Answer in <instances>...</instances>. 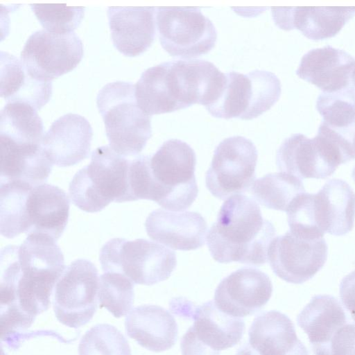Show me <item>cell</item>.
<instances>
[{"label":"cell","instance_id":"cell-17","mask_svg":"<svg viewBox=\"0 0 355 355\" xmlns=\"http://www.w3.org/2000/svg\"><path fill=\"white\" fill-rule=\"evenodd\" d=\"M92 128L83 116L67 114L58 118L43 137L42 145L53 164L75 165L89 154Z\"/></svg>","mask_w":355,"mask_h":355},{"label":"cell","instance_id":"cell-9","mask_svg":"<svg viewBox=\"0 0 355 355\" xmlns=\"http://www.w3.org/2000/svg\"><path fill=\"white\" fill-rule=\"evenodd\" d=\"M258 157L253 142L244 137L223 139L216 147L206 172V187L217 198L225 200L248 191L255 181Z\"/></svg>","mask_w":355,"mask_h":355},{"label":"cell","instance_id":"cell-31","mask_svg":"<svg viewBox=\"0 0 355 355\" xmlns=\"http://www.w3.org/2000/svg\"><path fill=\"white\" fill-rule=\"evenodd\" d=\"M316 108L323 122L342 132L355 134V87L352 83L346 88L333 93H321Z\"/></svg>","mask_w":355,"mask_h":355},{"label":"cell","instance_id":"cell-14","mask_svg":"<svg viewBox=\"0 0 355 355\" xmlns=\"http://www.w3.org/2000/svg\"><path fill=\"white\" fill-rule=\"evenodd\" d=\"M272 293V284L266 273L254 268H242L220 282L214 303L223 313L241 318L262 308Z\"/></svg>","mask_w":355,"mask_h":355},{"label":"cell","instance_id":"cell-2","mask_svg":"<svg viewBox=\"0 0 355 355\" xmlns=\"http://www.w3.org/2000/svg\"><path fill=\"white\" fill-rule=\"evenodd\" d=\"M275 236L273 225L263 218L258 204L237 194L223 202L206 241L211 257L219 263L261 266L267 262Z\"/></svg>","mask_w":355,"mask_h":355},{"label":"cell","instance_id":"cell-6","mask_svg":"<svg viewBox=\"0 0 355 355\" xmlns=\"http://www.w3.org/2000/svg\"><path fill=\"white\" fill-rule=\"evenodd\" d=\"M99 260L104 272H119L146 286L167 279L177 265L173 250L144 239H112L102 247Z\"/></svg>","mask_w":355,"mask_h":355},{"label":"cell","instance_id":"cell-32","mask_svg":"<svg viewBox=\"0 0 355 355\" xmlns=\"http://www.w3.org/2000/svg\"><path fill=\"white\" fill-rule=\"evenodd\" d=\"M34 187L21 182L0 183V232L12 239L22 232L23 206Z\"/></svg>","mask_w":355,"mask_h":355},{"label":"cell","instance_id":"cell-10","mask_svg":"<svg viewBox=\"0 0 355 355\" xmlns=\"http://www.w3.org/2000/svg\"><path fill=\"white\" fill-rule=\"evenodd\" d=\"M99 277L90 261L80 259L68 265L54 288L53 310L65 326L78 328L92 320L98 306Z\"/></svg>","mask_w":355,"mask_h":355},{"label":"cell","instance_id":"cell-26","mask_svg":"<svg viewBox=\"0 0 355 355\" xmlns=\"http://www.w3.org/2000/svg\"><path fill=\"white\" fill-rule=\"evenodd\" d=\"M297 322L307 334L312 350L315 354L325 347L336 330L348 321L336 297L317 295L299 313Z\"/></svg>","mask_w":355,"mask_h":355},{"label":"cell","instance_id":"cell-23","mask_svg":"<svg viewBox=\"0 0 355 355\" xmlns=\"http://www.w3.org/2000/svg\"><path fill=\"white\" fill-rule=\"evenodd\" d=\"M249 345L257 355H309L293 322L277 311L254 318L249 329Z\"/></svg>","mask_w":355,"mask_h":355},{"label":"cell","instance_id":"cell-8","mask_svg":"<svg viewBox=\"0 0 355 355\" xmlns=\"http://www.w3.org/2000/svg\"><path fill=\"white\" fill-rule=\"evenodd\" d=\"M155 19L160 44L171 56L192 59L216 44V28L198 7H157Z\"/></svg>","mask_w":355,"mask_h":355},{"label":"cell","instance_id":"cell-19","mask_svg":"<svg viewBox=\"0 0 355 355\" xmlns=\"http://www.w3.org/2000/svg\"><path fill=\"white\" fill-rule=\"evenodd\" d=\"M112 40L122 54L135 57L145 52L155 36L156 8L108 7Z\"/></svg>","mask_w":355,"mask_h":355},{"label":"cell","instance_id":"cell-35","mask_svg":"<svg viewBox=\"0 0 355 355\" xmlns=\"http://www.w3.org/2000/svg\"><path fill=\"white\" fill-rule=\"evenodd\" d=\"M35 17L47 32L67 34L80 24L85 7L67 6L66 4H31Z\"/></svg>","mask_w":355,"mask_h":355},{"label":"cell","instance_id":"cell-30","mask_svg":"<svg viewBox=\"0 0 355 355\" xmlns=\"http://www.w3.org/2000/svg\"><path fill=\"white\" fill-rule=\"evenodd\" d=\"M305 192L298 178L283 172L273 173L256 180L251 193L255 200L268 209L286 211L292 201Z\"/></svg>","mask_w":355,"mask_h":355},{"label":"cell","instance_id":"cell-36","mask_svg":"<svg viewBox=\"0 0 355 355\" xmlns=\"http://www.w3.org/2000/svg\"><path fill=\"white\" fill-rule=\"evenodd\" d=\"M315 355H355V323L347 322L339 327Z\"/></svg>","mask_w":355,"mask_h":355},{"label":"cell","instance_id":"cell-40","mask_svg":"<svg viewBox=\"0 0 355 355\" xmlns=\"http://www.w3.org/2000/svg\"><path fill=\"white\" fill-rule=\"evenodd\" d=\"M352 177L354 181L355 182V167L354 168V169L352 171Z\"/></svg>","mask_w":355,"mask_h":355},{"label":"cell","instance_id":"cell-37","mask_svg":"<svg viewBox=\"0 0 355 355\" xmlns=\"http://www.w3.org/2000/svg\"><path fill=\"white\" fill-rule=\"evenodd\" d=\"M340 297L343 306L355 321V270L343 278L340 284Z\"/></svg>","mask_w":355,"mask_h":355},{"label":"cell","instance_id":"cell-28","mask_svg":"<svg viewBox=\"0 0 355 355\" xmlns=\"http://www.w3.org/2000/svg\"><path fill=\"white\" fill-rule=\"evenodd\" d=\"M225 76L226 83L221 95L214 104L205 107L207 111L216 118L253 119L254 94L250 72L243 74L230 71Z\"/></svg>","mask_w":355,"mask_h":355},{"label":"cell","instance_id":"cell-5","mask_svg":"<svg viewBox=\"0 0 355 355\" xmlns=\"http://www.w3.org/2000/svg\"><path fill=\"white\" fill-rule=\"evenodd\" d=\"M196 164V153L188 144L177 139L164 141L150 159L154 202L171 211L189 208L198 193Z\"/></svg>","mask_w":355,"mask_h":355},{"label":"cell","instance_id":"cell-1","mask_svg":"<svg viewBox=\"0 0 355 355\" xmlns=\"http://www.w3.org/2000/svg\"><path fill=\"white\" fill-rule=\"evenodd\" d=\"M1 338L26 329L46 311L53 288L66 266L56 241L30 234L20 245L1 250Z\"/></svg>","mask_w":355,"mask_h":355},{"label":"cell","instance_id":"cell-20","mask_svg":"<svg viewBox=\"0 0 355 355\" xmlns=\"http://www.w3.org/2000/svg\"><path fill=\"white\" fill-rule=\"evenodd\" d=\"M271 10L279 28L298 29L313 40L335 36L355 12V7H272Z\"/></svg>","mask_w":355,"mask_h":355},{"label":"cell","instance_id":"cell-22","mask_svg":"<svg viewBox=\"0 0 355 355\" xmlns=\"http://www.w3.org/2000/svg\"><path fill=\"white\" fill-rule=\"evenodd\" d=\"M0 183L21 182L36 187L46 182L53 168L42 144L19 143L0 136Z\"/></svg>","mask_w":355,"mask_h":355},{"label":"cell","instance_id":"cell-7","mask_svg":"<svg viewBox=\"0 0 355 355\" xmlns=\"http://www.w3.org/2000/svg\"><path fill=\"white\" fill-rule=\"evenodd\" d=\"M161 68L172 112L193 104L205 107L214 104L226 83L225 73L204 60H174L161 63Z\"/></svg>","mask_w":355,"mask_h":355},{"label":"cell","instance_id":"cell-34","mask_svg":"<svg viewBox=\"0 0 355 355\" xmlns=\"http://www.w3.org/2000/svg\"><path fill=\"white\" fill-rule=\"evenodd\" d=\"M79 355H131L128 340L115 327L98 324L88 330L78 346Z\"/></svg>","mask_w":355,"mask_h":355},{"label":"cell","instance_id":"cell-21","mask_svg":"<svg viewBox=\"0 0 355 355\" xmlns=\"http://www.w3.org/2000/svg\"><path fill=\"white\" fill-rule=\"evenodd\" d=\"M355 60L346 51L326 46L313 49L303 55L297 76L324 93L342 90L352 83Z\"/></svg>","mask_w":355,"mask_h":355},{"label":"cell","instance_id":"cell-33","mask_svg":"<svg viewBox=\"0 0 355 355\" xmlns=\"http://www.w3.org/2000/svg\"><path fill=\"white\" fill-rule=\"evenodd\" d=\"M98 301L116 318L130 312L134 302V283L125 275L105 272L99 277Z\"/></svg>","mask_w":355,"mask_h":355},{"label":"cell","instance_id":"cell-12","mask_svg":"<svg viewBox=\"0 0 355 355\" xmlns=\"http://www.w3.org/2000/svg\"><path fill=\"white\" fill-rule=\"evenodd\" d=\"M193 317V324L181 340L182 355H219L238 344L244 334L243 320L223 313L213 301L197 307Z\"/></svg>","mask_w":355,"mask_h":355},{"label":"cell","instance_id":"cell-24","mask_svg":"<svg viewBox=\"0 0 355 355\" xmlns=\"http://www.w3.org/2000/svg\"><path fill=\"white\" fill-rule=\"evenodd\" d=\"M128 336L141 347L155 352L171 349L177 340L178 325L173 316L156 305H141L126 316Z\"/></svg>","mask_w":355,"mask_h":355},{"label":"cell","instance_id":"cell-16","mask_svg":"<svg viewBox=\"0 0 355 355\" xmlns=\"http://www.w3.org/2000/svg\"><path fill=\"white\" fill-rule=\"evenodd\" d=\"M69 200L57 186L42 184L32 188L24 207L23 232L44 234L57 241L69 218Z\"/></svg>","mask_w":355,"mask_h":355},{"label":"cell","instance_id":"cell-41","mask_svg":"<svg viewBox=\"0 0 355 355\" xmlns=\"http://www.w3.org/2000/svg\"><path fill=\"white\" fill-rule=\"evenodd\" d=\"M354 148H355V135H354Z\"/></svg>","mask_w":355,"mask_h":355},{"label":"cell","instance_id":"cell-13","mask_svg":"<svg viewBox=\"0 0 355 355\" xmlns=\"http://www.w3.org/2000/svg\"><path fill=\"white\" fill-rule=\"evenodd\" d=\"M327 245L323 238L306 239L287 232L271 241L268 259L280 279L300 284L311 279L324 265Z\"/></svg>","mask_w":355,"mask_h":355},{"label":"cell","instance_id":"cell-27","mask_svg":"<svg viewBox=\"0 0 355 355\" xmlns=\"http://www.w3.org/2000/svg\"><path fill=\"white\" fill-rule=\"evenodd\" d=\"M51 82L32 77L22 62L6 52H1V97L10 102H24L41 109L49 101Z\"/></svg>","mask_w":355,"mask_h":355},{"label":"cell","instance_id":"cell-39","mask_svg":"<svg viewBox=\"0 0 355 355\" xmlns=\"http://www.w3.org/2000/svg\"><path fill=\"white\" fill-rule=\"evenodd\" d=\"M352 83H353L354 86L355 87V65H354V68L353 69L352 74Z\"/></svg>","mask_w":355,"mask_h":355},{"label":"cell","instance_id":"cell-29","mask_svg":"<svg viewBox=\"0 0 355 355\" xmlns=\"http://www.w3.org/2000/svg\"><path fill=\"white\" fill-rule=\"evenodd\" d=\"M43 123L37 110L24 102H10L0 113V136L19 143L42 144Z\"/></svg>","mask_w":355,"mask_h":355},{"label":"cell","instance_id":"cell-15","mask_svg":"<svg viewBox=\"0 0 355 355\" xmlns=\"http://www.w3.org/2000/svg\"><path fill=\"white\" fill-rule=\"evenodd\" d=\"M309 205L313 223L322 236H343L352 230L355 193L345 181L328 180L317 193H309Z\"/></svg>","mask_w":355,"mask_h":355},{"label":"cell","instance_id":"cell-11","mask_svg":"<svg viewBox=\"0 0 355 355\" xmlns=\"http://www.w3.org/2000/svg\"><path fill=\"white\" fill-rule=\"evenodd\" d=\"M83 56V42L74 32L55 34L43 29L28 38L21 61L32 77L52 82L75 69Z\"/></svg>","mask_w":355,"mask_h":355},{"label":"cell","instance_id":"cell-3","mask_svg":"<svg viewBox=\"0 0 355 355\" xmlns=\"http://www.w3.org/2000/svg\"><path fill=\"white\" fill-rule=\"evenodd\" d=\"M130 159L110 146L95 149L90 163L79 170L69 186L72 202L81 210L94 213L110 202L132 201L130 188Z\"/></svg>","mask_w":355,"mask_h":355},{"label":"cell","instance_id":"cell-4","mask_svg":"<svg viewBox=\"0 0 355 355\" xmlns=\"http://www.w3.org/2000/svg\"><path fill=\"white\" fill-rule=\"evenodd\" d=\"M96 105L110 146L125 157L139 154L152 130L150 116L137 104L135 86L123 81L110 83L99 91Z\"/></svg>","mask_w":355,"mask_h":355},{"label":"cell","instance_id":"cell-18","mask_svg":"<svg viewBox=\"0 0 355 355\" xmlns=\"http://www.w3.org/2000/svg\"><path fill=\"white\" fill-rule=\"evenodd\" d=\"M145 227L153 240L182 251L202 246L207 230L205 219L198 212H172L162 209L148 215Z\"/></svg>","mask_w":355,"mask_h":355},{"label":"cell","instance_id":"cell-38","mask_svg":"<svg viewBox=\"0 0 355 355\" xmlns=\"http://www.w3.org/2000/svg\"><path fill=\"white\" fill-rule=\"evenodd\" d=\"M236 355H257L256 352L251 348L250 345H246L239 349Z\"/></svg>","mask_w":355,"mask_h":355},{"label":"cell","instance_id":"cell-25","mask_svg":"<svg viewBox=\"0 0 355 355\" xmlns=\"http://www.w3.org/2000/svg\"><path fill=\"white\" fill-rule=\"evenodd\" d=\"M276 164L280 172L299 179H325L336 168L322 154L315 139L297 133L285 139L277 151Z\"/></svg>","mask_w":355,"mask_h":355}]
</instances>
